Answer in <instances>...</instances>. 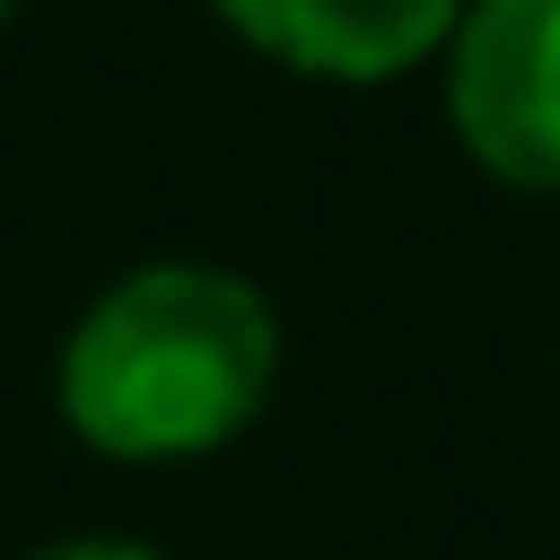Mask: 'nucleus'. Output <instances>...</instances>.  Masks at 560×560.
Masks as SVG:
<instances>
[{
  "mask_svg": "<svg viewBox=\"0 0 560 560\" xmlns=\"http://www.w3.org/2000/svg\"><path fill=\"white\" fill-rule=\"evenodd\" d=\"M217 20L246 49H266L276 69L374 89V79H394V69L443 49L463 0H217Z\"/></svg>",
  "mask_w": 560,
  "mask_h": 560,
  "instance_id": "7ed1b4c3",
  "label": "nucleus"
},
{
  "mask_svg": "<svg viewBox=\"0 0 560 560\" xmlns=\"http://www.w3.org/2000/svg\"><path fill=\"white\" fill-rule=\"evenodd\" d=\"M30 560H158V551H138V541H49Z\"/></svg>",
  "mask_w": 560,
  "mask_h": 560,
  "instance_id": "20e7f679",
  "label": "nucleus"
},
{
  "mask_svg": "<svg viewBox=\"0 0 560 560\" xmlns=\"http://www.w3.org/2000/svg\"><path fill=\"white\" fill-rule=\"evenodd\" d=\"M10 10H20V0H0V30H10Z\"/></svg>",
  "mask_w": 560,
  "mask_h": 560,
  "instance_id": "39448f33",
  "label": "nucleus"
},
{
  "mask_svg": "<svg viewBox=\"0 0 560 560\" xmlns=\"http://www.w3.org/2000/svg\"><path fill=\"white\" fill-rule=\"evenodd\" d=\"M276 305L226 266H138L59 345V423L108 463L226 453L276 394Z\"/></svg>",
  "mask_w": 560,
  "mask_h": 560,
  "instance_id": "f257e3e1",
  "label": "nucleus"
},
{
  "mask_svg": "<svg viewBox=\"0 0 560 560\" xmlns=\"http://www.w3.org/2000/svg\"><path fill=\"white\" fill-rule=\"evenodd\" d=\"M443 108L482 177L560 197V0H463L443 39Z\"/></svg>",
  "mask_w": 560,
  "mask_h": 560,
  "instance_id": "f03ea898",
  "label": "nucleus"
}]
</instances>
